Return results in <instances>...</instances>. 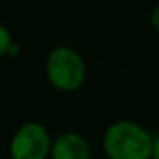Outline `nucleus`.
<instances>
[{
  "mask_svg": "<svg viewBox=\"0 0 159 159\" xmlns=\"http://www.w3.org/2000/svg\"><path fill=\"white\" fill-rule=\"evenodd\" d=\"M154 137L147 128L132 120H116L103 134L106 159H151Z\"/></svg>",
  "mask_w": 159,
  "mask_h": 159,
  "instance_id": "obj_1",
  "label": "nucleus"
},
{
  "mask_svg": "<svg viewBox=\"0 0 159 159\" xmlns=\"http://www.w3.org/2000/svg\"><path fill=\"white\" fill-rule=\"evenodd\" d=\"M45 74L53 89L60 93H75L86 80V62L77 50L60 45L46 55Z\"/></svg>",
  "mask_w": 159,
  "mask_h": 159,
  "instance_id": "obj_2",
  "label": "nucleus"
},
{
  "mask_svg": "<svg viewBox=\"0 0 159 159\" xmlns=\"http://www.w3.org/2000/svg\"><path fill=\"white\" fill-rule=\"evenodd\" d=\"M52 135L39 121L22 123L9 142L11 159H50Z\"/></svg>",
  "mask_w": 159,
  "mask_h": 159,
  "instance_id": "obj_3",
  "label": "nucleus"
},
{
  "mask_svg": "<svg viewBox=\"0 0 159 159\" xmlns=\"http://www.w3.org/2000/svg\"><path fill=\"white\" fill-rule=\"evenodd\" d=\"M50 159H91V145L74 130H63L52 139Z\"/></svg>",
  "mask_w": 159,
  "mask_h": 159,
  "instance_id": "obj_4",
  "label": "nucleus"
},
{
  "mask_svg": "<svg viewBox=\"0 0 159 159\" xmlns=\"http://www.w3.org/2000/svg\"><path fill=\"white\" fill-rule=\"evenodd\" d=\"M12 43L14 41H12V34H11V31H9V28L0 22V58L9 53Z\"/></svg>",
  "mask_w": 159,
  "mask_h": 159,
  "instance_id": "obj_5",
  "label": "nucleus"
},
{
  "mask_svg": "<svg viewBox=\"0 0 159 159\" xmlns=\"http://www.w3.org/2000/svg\"><path fill=\"white\" fill-rule=\"evenodd\" d=\"M151 26L156 33H159V4L154 7V11L151 14Z\"/></svg>",
  "mask_w": 159,
  "mask_h": 159,
  "instance_id": "obj_6",
  "label": "nucleus"
},
{
  "mask_svg": "<svg viewBox=\"0 0 159 159\" xmlns=\"http://www.w3.org/2000/svg\"><path fill=\"white\" fill-rule=\"evenodd\" d=\"M151 159H159V135H157V137H154V140H152Z\"/></svg>",
  "mask_w": 159,
  "mask_h": 159,
  "instance_id": "obj_7",
  "label": "nucleus"
}]
</instances>
